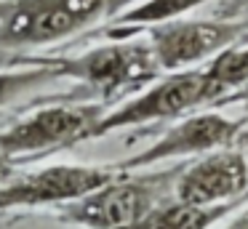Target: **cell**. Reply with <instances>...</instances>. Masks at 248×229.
Wrapping results in <instances>:
<instances>
[{"label":"cell","instance_id":"cell-8","mask_svg":"<svg viewBox=\"0 0 248 229\" xmlns=\"http://www.w3.org/2000/svg\"><path fill=\"white\" fill-rule=\"evenodd\" d=\"M243 128H246V120H230L219 112H198V115H189L179 120L176 125H171L147 149L115 163V168L120 173H134V170H144L163 160L208 154L216 149L235 147V141L243 136Z\"/></svg>","mask_w":248,"mask_h":229},{"label":"cell","instance_id":"cell-6","mask_svg":"<svg viewBox=\"0 0 248 229\" xmlns=\"http://www.w3.org/2000/svg\"><path fill=\"white\" fill-rule=\"evenodd\" d=\"M141 32H147L144 37L150 40L152 53L163 72H182L240 43V37L248 32V19H171L163 24L144 27Z\"/></svg>","mask_w":248,"mask_h":229},{"label":"cell","instance_id":"cell-14","mask_svg":"<svg viewBox=\"0 0 248 229\" xmlns=\"http://www.w3.org/2000/svg\"><path fill=\"white\" fill-rule=\"evenodd\" d=\"M43 56H30V53H14V51H3L0 48V69H11V67H32L40 64Z\"/></svg>","mask_w":248,"mask_h":229},{"label":"cell","instance_id":"cell-4","mask_svg":"<svg viewBox=\"0 0 248 229\" xmlns=\"http://www.w3.org/2000/svg\"><path fill=\"white\" fill-rule=\"evenodd\" d=\"M203 104H211L203 67L171 72L168 77L155 80L144 91H139L134 99L123 101L115 109H107V115L88 133V141L102 138L115 131H123V128H136V125L160 122V120H176V117H184L187 112L198 109Z\"/></svg>","mask_w":248,"mask_h":229},{"label":"cell","instance_id":"cell-3","mask_svg":"<svg viewBox=\"0 0 248 229\" xmlns=\"http://www.w3.org/2000/svg\"><path fill=\"white\" fill-rule=\"evenodd\" d=\"M107 16V0H6L0 3V48L24 53L72 37Z\"/></svg>","mask_w":248,"mask_h":229},{"label":"cell","instance_id":"cell-9","mask_svg":"<svg viewBox=\"0 0 248 229\" xmlns=\"http://www.w3.org/2000/svg\"><path fill=\"white\" fill-rule=\"evenodd\" d=\"M171 195L192 205L243 200L248 197V157L237 147L200 154V160L182 165Z\"/></svg>","mask_w":248,"mask_h":229},{"label":"cell","instance_id":"cell-2","mask_svg":"<svg viewBox=\"0 0 248 229\" xmlns=\"http://www.w3.org/2000/svg\"><path fill=\"white\" fill-rule=\"evenodd\" d=\"M179 170L182 165L155 173H118L91 195L59 205L56 216L83 229H144L152 211L171 197Z\"/></svg>","mask_w":248,"mask_h":229},{"label":"cell","instance_id":"cell-11","mask_svg":"<svg viewBox=\"0 0 248 229\" xmlns=\"http://www.w3.org/2000/svg\"><path fill=\"white\" fill-rule=\"evenodd\" d=\"M214 3V0H141V3L131 5L128 11L115 16V27H109L107 37L109 40H123L136 32H141L144 27L163 24L171 19H182L187 11L203 8V5Z\"/></svg>","mask_w":248,"mask_h":229},{"label":"cell","instance_id":"cell-18","mask_svg":"<svg viewBox=\"0 0 248 229\" xmlns=\"http://www.w3.org/2000/svg\"><path fill=\"white\" fill-rule=\"evenodd\" d=\"M224 229H248V205L246 208H243V211L240 213H237V216L235 218H232V221L230 224H227V227Z\"/></svg>","mask_w":248,"mask_h":229},{"label":"cell","instance_id":"cell-17","mask_svg":"<svg viewBox=\"0 0 248 229\" xmlns=\"http://www.w3.org/2000/svg\"><path fill=\"white\" fill-rule=\"evenodd\" d=\"M141 3V0H107V19H115L118 14H123V11H128L131 5Z\"/></svg>","mask_w":248,"mask_h":229},{"label":"cell","instance_id":"cell-7","mask_svg":"<svg viewBox=\"0 0 248 229\" xmlns=\"http://www.w3.org/2000/svg\"><path fill=\"white\" fill-rule=\"evenodd\" d=\"M120 170L115 165H46L40 170L16 173L0 186V211L16 208H46L67 205L72 200L91 195L93 189L109 184Z\"/></svg>","mask_w":248,"mask_h":229},{"label":"cell","instance_id":"cell-19","mask_svg":"<svg viewBox=\"0 0 248 229\" xmlns=\"http://www.w3.org/2000/svg\"><path fill=\"white\" fill-rule=\"evenodd\" d=\"M240 43H248V32H246V35H243V37H240Z\"/></svg>","mask_w":248,"mask_h":229},{"label":"cell","instance_id":"cell-1","mask_svg":"<svg viewBox=\"0 0 248 229\" xmlns=\"http://www.w3.org/2000/svg\"><path fill=\"white\" fill-rule=\"evenodd\" d=\"M51 67L59 77H70L83 83L99 104L115 107L128 93H139L155 80H160L163 69L157 64L147 37H123L96 46L78 56H48Z\"/></svg>","mask_w":248,"mask_h":229},{"label":"cell","instance_id":"cell-15","mask_svg":"<svg viewBox=\"0 0 248 229\" xmlns=\"http://www.w3.org/2000/svg\"><path fill=\"white\" fill-rule=\"evenodd\" d=\"M14 176H16V160L0 154V186L6 184V181H11Z\"/></svg>","mask_w":248,"mask_h":229},{"label":"cell","instance_id":"cell-16","mask_svg":"<svg viewBox=\"0 0 248 229\" xmlns=\"http://www.w3.org/2000/svg\"><path fill=\"white\" fill-rule=\"evenodd\" d=\"M235 101L246 107V115H248V83L243 85V88H237L235 93H230V96H224V99H219L216 104H235Z\"/></svg>","mask_w":248,"mask_h":229},{"label":"cell","instance_id":"cell-10","mask_svg":"<svg viewBox=\"0 0 248 229\" xmlns=\"http://www.w3.org/2000/svg\"><path fill=\"white\" fill-rule=\"evenodd\" d=\"M246 200L248 197L221 202V205H192V202H182L176 197H168L152 211L144 229H211L221 218L235 213Z\"/></svg>","mask_w":248,"mask_h":229},{"label":"cell","instance_id":"cell-5","mask_svg":"<svg viewBox=\"0 0 248 229\" xmlns=\"http://www.w3.org/2000/svg\"><path fill=\"white\" fill-rule=\"evenodd\" d=\"M104 115L107 107L99 101L40 107L11 128L0 131V154L19 160L22 154H46L75 147L80 141H88V133Z\"/></svg>","mask_w":248,"mask_h":229},{"label":"cell","instance_id":"cell-13","mask_svg":"<svg viewBox=\"0 0 248 229\" xmlns=\"http://www.w3.org/2000/svg\"><path fill=\"white\" fill-rule=\"evenodd\" d=\"M62 80L59 72L51 67V59H43L40 64L32 67H11V69H0V107L8 101L19 99L22 93H30L35 88Z\"/></svg>","mask_w":248,"mask_h":229},{"label":"cell","instance_id":"cell-12","mask_svg":"<svg viewBox=\"0 0 248 229\" xmlns=\"http://www.w3.org/2000/svg\"><path fill=\"white\" fill-rule=\"evenodd\" d=\"M203 75L211 93V104L243 88L248 83V43H235L219 51L208 64H203Z\"/></svg>","mask_w":248,"mask_h":229}]
</instances>
